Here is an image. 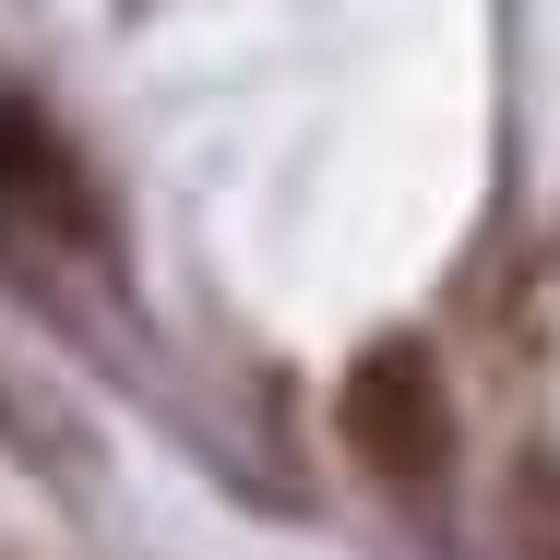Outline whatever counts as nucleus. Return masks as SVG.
Masks as SVG:
<instances>
[{
	"mask_svg": "<svg viewBox=\"0 0 560 560\" xmlns=\"http://www.w3.org/2000/svg\"><path fill=\"white\" fill-rule=\"evenodd\" d=\"M335 430H346V453H358L382 489H442V465H453V394H442V370H430V346L382 335L358 370H346Z\"/></svg>",
	"mask_w": 560,
	"mask_h": 560,
	"instance_id": "1",
	"label": "nucleus"
},
{
	"mask_svg": "<svg viewBox=\"0 0 560 560\" xmlns=\"http://www.w3.org/2000/svg\"><path fill=\"white\" fill-rule=\"evenodd\" d=\"M0 203L24 226H48V238H72V250H108V203H96L84 155H72L36 108H12V96H0Z\"/></svg>",
	"mask_w": 560,
	"mask_h": 560,
	"instance_id": "2",
	"label": "nucleus"
},
{
	"mask_svg": "<svg viewBox=\"0 0 560 560\" xmlns=\"http://www.w3.org/2000/svg\"><path fill=\"white\" fill-rule=\"evenodd\" d=\"M0 442L36 453L60 489H72V477H84V453H96V442H84V418H72L60 394H36V382H12V370H0Z\"/></svg>",
	"mask_w": 560,
	"mask_h": 560,
	"instance_id": "3",
	"label": "nucleus"
},
{
	"mask_svg": "<svg viewBox=\"0 0 560 560\" xmlns=\"http://www.w3.org/2000/svg\"><path fill=\"white\" fill-rule=\"evenodd\" d=\"M501 560H560V465H513V501H501Z\"/></svg>",
	"mask_w": 560,
	"mask_h": 560,
	"instance_id": "4",
	"label": "nucleus"
}]
</instances>
